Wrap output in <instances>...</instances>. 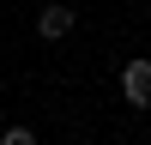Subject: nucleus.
<instances>
[{
    "instance_id": "f257e3e1",
    "label": "nucleus",
    "mask_w": 151,
    "mask_h": 145,
    "mask_svg": "<svg viewBox=\"0 0 151 145\" xmlns=\"http://www.w3.org/2000/svg\"><path fill=\"white\" fill-rule=\"evenodd\" d=\"M121 97H127V109H151V55L121 67Z\"/></svg>"
},
{
    "instance_id": "f03ea898",
    "label": "nucleus",
    "mask_w": 151,
    "mask_h": 145,
    "mask_svg": "<svg viewBox=\"0 0 151 145\" xmlns=\"http://www.w3.org/2000/svg\"><path fill=\"white\" fill-rule=\"evenodd\" d=\"M73 24H79V12H73V6H60V0H48V6L36 12V36H42V42L73 36Z\"/></svg>"
},
{
    "instance_id": "7ed1b4c3",
    "label": "nucleus",
    "mask_w": 151,
    "mask_h": 145,
    "mask_svg": "<svg viewBox=\"0 0 151 145\" xmlns=\"http://www.w3.org/2000/svg\"><path fill=\"white\" fill-rule=\"evenodd\" d=\"M0 145H36V133L24 121H12V127H0Z\"/></svg>"
},
{
    "instance_id": "20e7f679",
    "label": "nucleus",
    "mask_w": 151,
    "mask_h": 145,
    "mask_svg": "<svg viewBox=\"0 0 151 145\" xmlns=\"http://www.w3.org/2000/svg\"><path fill=\"white\" fill-rule=\"evenodd\" d=\"M145 24H151V6H145Z\"/></svg>"
}]
</instances>
